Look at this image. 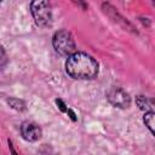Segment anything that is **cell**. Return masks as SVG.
<instances>
[{"instance_id":"1","label":"cell","mask_w":155,"mask_h":155,"mask_svg":"<svg viewBox=\"0 0 155 155\" xmlns=\"http://www.w3.org/2000/svg\"><path fill=\"white\" fill-rule=\"evenodd\" d=\"M65 70L73 79L91 80L98 74V63L92 56L85 52H74L68 56Z\"/></svg>"},{"instance_id":"2","label":"cell","mask_w":155,"mask_h":155,"mask_svg":"<svg viewBox=\"0 0 155 155\" xmlns=\"http://www.w3.org/2000/svg\"><path fill=\"white\" fill-rule=\"evenodd\" d=\"M30 12L39 27H48L52 23V7L50 0H33Z\"/></svg>"},{"instance_id":"3","label":"cell","mask_w":155,"mask_h":155,"mask_svg":"<svg viewBox=\"0 0 155 155\" xmlns=\"http://www.w3.org/2000/svg\"><path fill=\"white\" fill-rule=\"evenodd\" d=\"M52 45L53 48L56 50L57 53H59L61 56H70L71 53L75 52V41L73 35L62 29L54 33L53 38H52Z\"/></svg>"},{"instance_id":"4","label":"cell","mask_w":155,"mask_h":155,"mask_svg":"<svg viewBox=\"0 0 155 155\" xmlns=\"http://www.w3.org/2000/svg\"><path fill=\"white\" fill-rule=\"evenodd\" d=\"M107 99L110 102V104H113L116 108H121V109L128 108L131 104L130 94L121 87H116V86H113L108 90Z\"/></svg>"},{"instance_id":"5","label":"cell","mask_w":155,"mask_h":155,"mask_svg":"<svg viewBox=\"0 0 155 155\" xmlns=\"http://www.w3.org/2000/svg\"><path fill=\"white\" fill-rule=\"evenodd\" d=\"M21 133H22V137L27 142H36L41 138L42 131H41L40 126L36 125L35 122L24 121L21 126Z\"/></svg>"},{"instance_id":"6","label":"cell","mask_w":155,"mask_h":155,"mask_svg":"<svg viewBox=\"0 0 155 155\" xmlns=\"http://www.w3.org/2000/svg\"><path fill=\"white\" fill-rule=\"evenodd\" d=\"M136 103L139 107V109H142V110H145V111L153 110V102L144 96H138L136 98Z\"/></svg>"},{"instance_id":"7","label":"cell","mask_w":155,"mask_h":155,"mask_svg":"<svg viewBox=\"0 0 155 155\" xmlns=\"http://www.w3.org/2000/svg\"><path fill=\"white\" fill-rule=\"evenodd\" d=\"M154 119H155V114L153 110L145 111V114L143 116V121H144L145 126L149 128V131L151 132V134H154Z\"/></svg>"},{"instance_id":"8","label":"cell","mask_w":155,"mask_h":155,"mask_svg":"<svg viewBox=\"0 0 155 155\" xmlns=\"http://www.w3.org/2000/svg\"><path fill=\"white\" fill-rule=\"evenodd\" d=\"M7 103H8L10 107H12L16 110L23 111L25 109V103L22 99H18V98H8L7 99Z\"/></svg>"},{"instance_id":"9","label":"cell","mask_w":155,"mask_h":155,"mask_svg":"<svg viewBox=\"0 0 155 155\" xmlns=\"http://www.w3.org/2000/svg\"><path fill=\"white\" fill-rule=\"evenodd\" d=\"M7 63V56H6V52L4 50V47L0 45V68L5 67Z\"/></svg>"},{"instance_id":"10","label":"cell","mask_w":155,"mask_h":155,"mask_svg":"<svg viewBox=\"0 0 155 155\" xmlns=\"http://www.w3.org/2000/svg\"><path fill=\"white\" fill-rule=\"evenodd\" d=\"M56 103H57V105H58V108H59V110H62V111H65L67 113V110H68V108H65L67 105L61 101V99H56Z\"/></svg>"},{"instance_id":"11","label":"cell","mask_w":155,"mask_h":155,"mask_svg":"<svg viewBox=\"0 0 155 155\" xmlns=\"http://www.w3.org/2000/svg\"><path fill=\"white\" fill-rule=\"evenodd\" d=\"M76 5H79V6H81L82 8H86V5H85V2H84V0H73Z\"/></svg>"},{"instance_id":"12","label":"cell","mask_w":155,"mask_h":155,"mask_svg":"<svg viewBox=\"0 0 155 155\" xmlns=\"http://www.w3.org/2000/svg\"><path fill=\"white\" fill-rule=\"evenodd\" d=\"M1 1H2V0H0V2H1Z\"/></svg>"}]
</instances>
